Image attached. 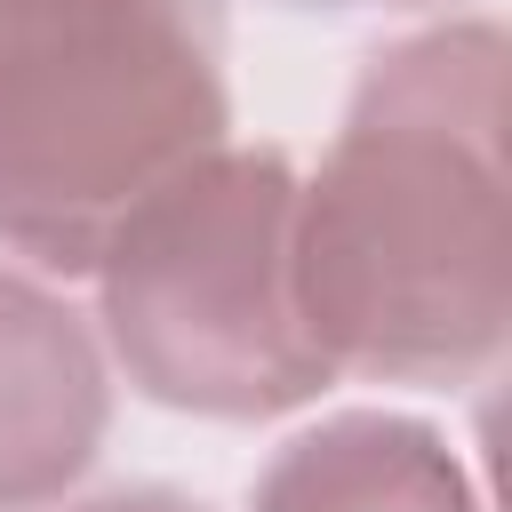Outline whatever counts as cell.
I'll return each instance as SVG.
<instances>
[{"label":"cell","mask_w":512,"mask_h":512,"mask_svg":"<svg viewBox=\"0 0 512 512\" xmlns=\"http://www.w3.org/2000/svg\"><path fill=\"white\" fill-rule=\"evenodd\" d=\"M64 512H208L176 488H112V496H88V504H64Z\"/></svg>","instance_id":"6"},{"label":"cell","mask_w":512,"mask_h":512,"mask_svg":"<svg viewBox=\"0 0 512 512\" xmlns=\"http://www.w3.org/2000/svg\"><path fill=\"white\" fill-rule=\"evenodd\" d=\"M320 8H408V0H320Z\"/></svg>","instance_id":"7"},{"label":"cell","mask_w":512,"mask_h":512,"mask_svg":"<svg viewBox=\"0 0 512 512\" xmlns=\"http://www.w3.org/2000/svg\"><path fill=\"white\" fill-rule=\"evenodd\" d=\"M104 336L160 408L256 424L336 384L296 304V168L280 144H216L168 176L96 256Z\"/></svg>","instance_id":"3"},{"label":"cell","mask_w":512,"mask_h":512,"mask_svg":"<svg viewBox=\"0 0 512 512\" xmlns=\"http://www.w3.org/2000/svg\"><path fill=\"white\" fill-rule=\"evenodd\" d=\"M504 24L456 16L368 56L296 184V304L328 368L464 384L512 328Z\"/></svg>","instance_id":"1"},{"label":"cell","mask_w":512,"mask_h":512,"mask_svg":"<svg viewBox=\"0 0 512 512\" xmlns=\"http://www.w3.org/2000/svg\"><path fill=\"white\" fill-rule=\"evenodd\" d=\"M256 512H480V496L432 424L344 408L264 464Z\"/></svg>","instance_id":"5"},{"label":"cell","mask_w":512,"mask_h":512,"mask_svg":"<svg viewBox=\"0 0 512 512\" xmlns=\"http://www.w3.org/2000/svg\"><path fill=\"white\" fill-rule=\"evenodd\" d=\"M112 384L80 312L0 264V512L56 504L104 448Z\"/></svg>","instance_id":"4"},{"label":"cell","mask_w":512,"mask_h":512,"mask_svg":"<svg viewBox=\"0 0 512 512\" xmlns=\"http://www.w3.org/2000/svg\"><path fill=\"white\" fill-rule=\"evenodd\" d=\"M232 128L216 0H0V240L96 272L104 240Z\"/></svg>","instance_id":"2"}]
</instances>
